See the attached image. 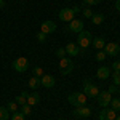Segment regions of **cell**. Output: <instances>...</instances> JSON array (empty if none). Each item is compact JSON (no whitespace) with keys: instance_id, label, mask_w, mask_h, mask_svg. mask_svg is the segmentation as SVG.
I'll use <instances>...</instances> for the list:
<instances>
[{"instance_id":"obj_1","label":"cell","mask_w":120,"mask_h":120,"mask_svg":"<svg viewBox=\"0 0 120 120\" xmlns=\"http://www.w3.org/2000/svg\"><path fill=\"white\" fill-rule=\"evenodd\" d=\"M67 101H69V104H72L74 107H80V106H86L88 98L85 96L83 91H75V93H71L67 96Z\"/></svg>"},{"instance_id":"obj_2","label":"cell","mask_w":120,"mask_h":120,"mask_svg":"<svg viewBox=\"0 0 120 120\" xmlns=\"http://www.w3.org/2000/svg\"><path fill=\"white\" fill-rule=\"evenodd\" d=\"M93 40V34L90 30H82L77 34V46L80 48H88Z\"/></svg>"},{"instance_id":"obj_3","label":"cell","mask_w":120,"mask_h":120,"mask_svg":"<svg viewBox=\"0 0 120 120\" xmlns=\"http://www.w3.org/2000/svg\"><path fill=\"white\" fill-rule=\"evenodd\" d=\"M83 93H85L86 98H96L99 94V86L91 82H88V80H85L83 82Z\"/></svg>"},{"instance_id":"obj_4","label":"cell","mask_w":120,"mask_h":120,"mask_svg":"<svg viewBox=\"0 0 120 120\" xmlns=\"http://www.w3.org/2000/svg\"><path fill=\"white\" fill-rule=\"evenodd\" d=\"M59 71L63 75H67L74 71V61L69 58H61L59 59Z\"/></svg>"},{"instance_id":"obj_5","label":"cell","mask_w":120,"mask_h":120,"mask_svg":"<svg viewBox=\"0 0 120 120\" xmlns=\"http://www.w3.org/2000/svg\"><path fill=\"white\" fill-rule=\"evenodd\" d=\"M13 69H15L16 72H26L29 69V59L24 58V56L15 59V61H13Z\"/></svg>"},{"instance_id":"obj_6","label":"cell","mask_w":120,"mask_h":120,"mask_svg":"<svg viewBox=\"0 0 120 120\" xmlns=\"http://www.w3.org/2000/svg\"><path fill=\"white\" fill-rule=\"evenodd\" d=\"M96 99H98V104L101 106V107H107L112 101V94L107 90L106 91H99V94L96 96Z\"/></svg>"},{"instance_id":"obj_7","label":"cell","mask_w":120,"mask_h":120,"mask_svg":"<svg viewBox=\"0 0 120 120\" xmlns=\"http://www.w3.org/2000/svg\"><path fill=\"white\" fill-rule=\"evenodd\" d=\"M72 115H74L75 119H86V117L91 115V109L86 107V106H80V107H75L74 109Z\"/></svg>"},{"instance_id":"obj_8","label":"cell","mask_w":120,"mask_h":120,"mask_svg":"<svg viewBox=\"0 0 120 120\" xmlns=\"http://www.w3.org/2000/svg\"><path fill=\"white\" fill-rule=\"evenodd\" d=\"M59 21H64V22H71L72 19L75 18V13L72 11V8H63L58 15Z\"/></svg>"},{"instance_id":"obj_9","label":"cell","mask_w":120,"mask_h":120,"mask_svg":"<svg viewBox=\"0 0 120 120\" xmlns=\"http://www.w3.org/2000/svg\"><path fill=\"white\" fill-rule=\"evenodd\" d=\"M104 53H106L107 56H112V58H115V56L120 53V46H119V43H115V42L106 43V46H104Z\"/></svg>"},{"instance_id":"obj_10","label":"cell","mask_w":120,"mask_h":120,"mask_svg":"<svg viewBox=\"0 0 120 120\" xmlns=\"http://www.w3.org/2000/svg\"><path fill=\"white\" fill-rule=\"evenodd\" d=\"M67 30L69 32H74V34H79V32H82L83 30V21L82 19H77L74 18L71 22H69V26H67Z\"/></svg>"},{"instance_id":"obj_11","label":"cell","mask_w":120,"mask_h":120,"mask_svg":"<svg viewBox=\"0 0 120 120\" xmlns=\"http://www.w3.org/2000/svg\"><path fill=\"white\" fill-rule=\"evenodd\" d=\"M117 111H114V109H107V107H102V111L99 112V115H98V119L99 120H115L117 117Z\"/></svg>"},{"instance_id":"obj_12","label":"cell","mask_w":120,"mask_h":120,"mask_svg":"<svg viewBox=\"0 0 120 120\" xmlns=\"http://www.w3.org/2000/svg\"><path fill=\"white\" fill-rule=\"evenodd\" d=\"M56 29H58V26H56V22H53V21H43L42 24H40V32H43V34H51V32H55Z\"/></svg>"},{"instance_id":"obj_13","label":"cell","mask_w":120,"mask_h":120,"mask_svg":"<svg viewBox=\"0 0 120 120\" xmlns=\"http://www.w3.org/2000/svg\"><path fill=\"white\" fill-rule=\"evenodd\" d=\"M40 82H42V86H45V88H53L55 86V77L53 75H50V74H43L42 77H40Z\"/></svg>"},{"instance_id":"obj_14","label":"cell","mask_w":120,"mask_h":120,"mask_svg":"<svg viewBox=\"0 0 120 120\" xmlns=\"http://www.w3.org/2000/svg\"><path fill=\"white\" fill-rule=\"evenodd\" d=\"M96 77H98L99 80H106V79H109V77H111V69H109L107 66H101V67L96 71Z\"/></svg>"},{"instance_id":"obj_15","label":"cell","mask_w":120,"mask_h":120,"mask_svg":"<svg viewBox=\"0 0 120 120\" xmlns=\"http://www.w3.org/2000/svg\"><path fill=\"white\" fill-rule=\"evenodd\" d=\"M64 48H66V53H67L69 56H77V55H79V48H77V43H74V42H69V43H67Z\"/></svg>"},{"instance_id":"obj_16","label":"cell","mask_w":120,"mask_h":120,"mask_svg":"<svg viewBox=\"0 0 120 120\" xmlns=\"http://www.w3.org/2000/svg\"><path fill=\"white\" fill-rule=\"evenodd\" d=\"M38 102H40V94H38V91H34L27 96V104L29 106H35Z\"/></svg>"},{"instance_id":"obj_17","label":"cell","mask_w":120,"mask_h":120,"mask_svg":"<svg viewBox=\"0 0 120 120\" xmlns=\"http://www.w3.org/2000/svg\"><path fill=\"white\" fill-rule=\"evenodd\" d=\"M91 43H93L94 48H98V51H99V50H104V46H106V42H104L102 37H93Z\"/></svg>"},{"instance_id":"obj_18","label":"cell","mask_w":120,"mask_h":120,"mask_svg":"<svg viewBox=\"0 0 120 120\" xmlns=\"http://www.w3.org/2000/svg\"><path fill=\"white\" fill-rule=\"evenodd\" d=\"M29 86H30L34 91H35V90H38V86H42L40 79H38V77H35V75H34V77H30V79H29Z\"/></svg>"},{"instance_id":"obj_19","label":"cell","mask_w":120,"mask_h":120,"mask_svg":"<svg viewBox=\"0 0 120 120\" xmlns=\"http://www.w3.org/2000/svg\"><path fill=\"white\" fill-rule=\"evenodd\" d=\"M91 22L94 24V26L102 24V22H104V15H102V13H96V15H93V16H91Z\"/></svg>"},{"instance_id":"obj_20","label":"cell","mask_w":120,"mask_h":120,"mask_svg":"<svg viewBox=\"0 0 120 120\" xmlns=\"http://www.w3.org/2000/svg\"><path fill=\"white\" fill-rule=\"evenodd\" d=\"M27 96H29L27 91H22L19 96H16V98H15V101L18 102L19 106H22V104H26V102H27Z\"/></svg>"},{"instance_id":"obj_21","label":"cell","mask_w":120,"mask_h":120,"mask_svg":"<svg viewBox=\"0 0 120 120\" xmlns=\"http://www.w3.org/2000/svg\"><path fill=\"white\" fill-rule=\"evenodd\" d=\"M0 120H10V111L7 107H0Z\"/></svg>"},{"instance_id":"obj_22","label":"cell","mask_w":120,"mask_h":120,"mask_svg":"<svg viewBox=\"0 0 120 120\" xmlns=\"http://www.w3.org/2000/svg\"><path fill=\"white\" fill-rule=\"evenodd\" d=\"M30 107H32V106H29L27 102L21 106V112H22V115H24V117H26V115H30V114H32V109H30Z\"/></svg>"},{"instance_id":"obj_23","label":"cell","mask_w":120,"mask_h":120,"mask_svg":"<svg viewBox=\"0 0 120 120\" xmlns=\"http://www.w3.org/2000/svg\"><path fill=\"white\" fill-rule=\"evenodd\" d=\"M112 77V82H114V85H117V86H120V72H117V71H114L111 74Z\"/></svg>"},{"instance_id":"obj_24","label":"cell","mask_w":120,"mask_h":120,"mask_svg":"<svg viewBox=\"0 0 120 120\" xmlns=\"http://www.w3.org/2000/svg\"><path fill=\"white\" fill-rule=\"evenodd\" d=\"M109 106H111L114 111H120V99L119 98H112V101H111Z\"/></svg>"},{"instance_id":"obj_25","label":"cell","mask_w":120,"mask_h":120,"mask_svg":"<svg viewBox=\"0 0 120 120\" xmlns=\"http://www.w3.org/2000/svg\"><path fill=\"white\" fill-rule=\"evenodd\" d=\"M7 109H8L10 112H16L18 111V102L16 101H10L8 104H7Z\"/></svg>"},{"instance_id":"obj_26","label":"cell","mask_w":120,"mask_h":120,"mask_svg":"<svg viewBox=\"0 0 120 120\" xmlns=\"http://www.w3.org/2000/svg\"><path fill=\"white\" fill-rule=\"evenodd\" d=\"M107 58V55L104 53V50H99L98 53H96V61H104Z\"/></svg>"},{"instance_id":"obj_27","label":"cell","mask_w":120,"mask_h":120,"mask_svg":"<svg viewBox=\"0 0 120 120\" xmlns=\"http://www.w3.org/2000/svg\"><path fill=\"white\" fill-rule=\"evenodd\" d=\"M66 55H67V53H66V48H64V46L56 50V56H58L59 59H61V58H66Z\"/></svg>"},{"instance_id":"obj_28","label":"cell","mask_w":120,"mask_h":120,"mask_svg":"<svg viewBox=\"0 0 120 120\" xmlns=\"http://www.w3.org/2000/svg\"><path fill=\"white\" fill-rule=\"evenodd\" d=\"M102 0H83V3L85 5H88V7H93V5H99Z\"/></svg>"},{"instance_id":"obj_29","label":"cell","mask_w":120,"mask_h":120,"mask_svg":"<svg viewBox=\"0 0 120 120\" xmlns=\"http://www.w3.org/2000/svg\"><path fill=\"white\" fill-rule=\"evenodd\" d=\"M11 120H24V115H22V112H13V117H11Z\"/></svg>"},{"instance_id":"obj_30","label":"cell","mask_w":120,"mask_h":120,"mask_svg":"<svg viewBox=\"0 0 120 120\" xmlns=\"http://www.w3.org/2000/svg\"><path fill=\"white\" fill-rule=\"evenodd\" d=\"M34 75L40 79V77L43 75V69H42V67H38V66H37V67H34Z\"/></svg>"},{"instance_id":"obj_31","label":"cell","mask_w":120,"mask_h":120,"mask_svg":"<svg viewBox=\"0 0 120 120\" xmlns=\"http://www.w3.org/2000/svg\"><path fill=\"white\" fill-rule=\"evenodd\" d=\"M82 11H83V16H85V18H91L93 15H94V13H93L90 8H83Z\"/></svg>"},{"instance_id":"obj_32","label":"cell","mask_w":120,"mask_h":120,"mask_svg":"<svg viewBox=\"0 0 120 120\" xmlns=\"http://www.w3.org/2000/svg\"><path fill=\"white\" fill-rule=\"evenodd\" d=\"M112 69L117 71V72H120V61H114V63H112Z\"/></svg>"},{"instance_id":"obj_33","label":"cell","mask_w":120,"mask_h":120,"mask_svg":"<svg viewBox=\"0 0 120 120\" xmlns=\"http://www.w3.org/2000/svg\"><path fill=\"white\" fill-rule=\"evenodd\" d=\"M37 38H38V42H45V40H46V34L38 32V34H37Z\"/></svg>"},{"instance_id":"obj_34","label":"cell","mask_w":120,"mask_h":120,"mask_svg":"<svg viewBox=\"0 0 120 120\" xmlns=\"http://www.w3.org/2000/svg\"><path fill=\"white\" fill-rule=\"evenodd\" d=\"M117 90H119V86H117V85H111L107 91H109V93H111V94H112V93H115V91H117Z\"/></svg>"},{"instance_id":"obj_35","label":"cell","mask_w":120,"mask_h":120,"mask_svg":"<svg viewBox=\"0 0 120 120\" xmlns=\"http://www.w3.org/2000/svg\"><path fill=\"white\" fill-rule=\"evenodd\" d=\"M72 11H74L75 15H77V13H80V11H82V10L79 8V7H72Z\"/></svg>"},{"instance_id":"obj_36","label":"cell","mask_w":120,"mask_h":120,"mask_svg":"<svg viewBox=\"0 0 120 120\" xmlns=\"http://www.w3.org/2000/svg\"><path fill=\"white\" fill-rule=\"evenodd\" d=\"M115 10L120 11V0H115Z\"/></svg>"},{"instance_id":"obj_37","label":"cell","mask_w":120,"mask_h":120,"mask_svg":"<svg viewBox=\"0 0 120 120\" xmlns=\"http://www.w3.org/2000/svg\"><path fill=\"white\" fill-rule=\"evenodd\" d=\"M5 8V0H0V10Z\"/></svg>"},{"instance_id":"obj_38","label":"cell","mask_w":120,"mask_h":120,"mask_svg":"<svg viewBox=\"0 0 120 120\" xmlns=\"http://www.w3.org/2000/svg\"><path fill=\"white\" fill-rule=\"evenodd\" d=\"M115 120H120V115H117V117H115Z\"/></svg>"},{"instance_id":"obj_39","label":"cell","mask_w":120,"mask_h":120,"mask_svg":"<svg viewBox=\"0 0 120 120\" xmlns=\"http://www.w3.org/2000/svg\"><path fill=\"white\" fill-rule=\"evenodd\" d=\"M117 91H119V94H120V86H119V90H117Z\"/></svg>"},{"instance_id":"obj_40","label":"cell","mask_w":120,"mask_h":120,"mask_svg":"<svg viewBox=\"0 0 120 120\" xmlns=\"http://www.w3.org/2000/svg\"><path fill=\"white\" fill-rule=\"evenodd\" d=\"M59 120H64V119H59Z\"/></svg>"}]
</instances>
